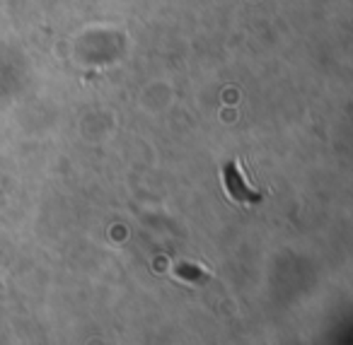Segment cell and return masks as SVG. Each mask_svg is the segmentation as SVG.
Masks as SVG:
<instances>
[{"label":"cell","mask_w":353,"mask_h":345,"mask_svg":"<svg viewBox=\"0 0 353 345\" xmlns=\"http://www.w3.org/2000/svg\"><path fill=\"white\" fill-rule=\"evenodd\" d=\"M174 273H176V278H182V280H187V282H194V285H203V282L211 280V273L203 271V268L196 266V263H176Z\"/></svg>","instance_id":"7a4b0ae2"},{"label":"cell","mask_w":353,"mask_h":345,"mask_svg":"<svg viewBox=\"0 0 353 345\" xmlns=\"http://www.w3.org/2000/svg\"><path fill=\"white\" fill-rule=\"evenodd\" d=\"M223 184H225L230 198L237 200V203L252 205V203H259L261 200V194L247 184L245 174L240 171V165H237V162H228V165L223 167Z\"/></svg>","instance_id":"6da1fadb"}]
</instances>
